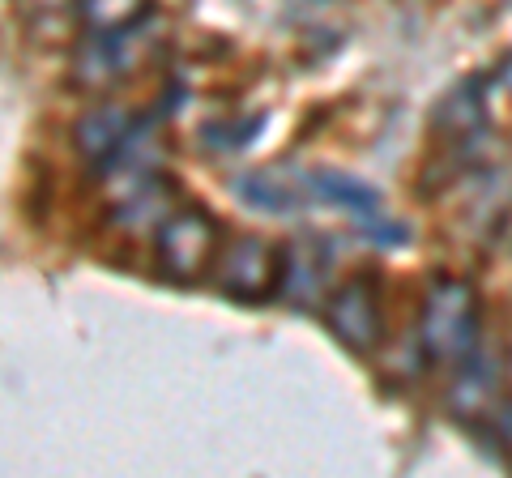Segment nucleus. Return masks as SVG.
Listing matches in <instances>:
<instances>
[{
	"label": "nucleus",
	"instance_id": "obj_1",
	"mask_svg": "<svg viewBox=\"0 0 512 478\" xmlns=\"http://www.w3.org/2000/svg\"><path fill=\"white\" fill-rule=\"evenodd\" d=\"M478 291L466 278H436L423 299L419 346L431 363H461L478 350Z\"/></svg>",
	"mask_w": 512,
	"mask_h": 478
},
{
	"label": "nucleus",
	"instance_id": "obj_2",
	"mask_svg": "<svg viewBox=\"0 0 512 478\" xmlns=\"http://www.w3.org/2000/svg\"><path fill=\"white\" fill-rule=\"evenodd\" d=\"M222 252V227L201 205H180L171 210L154 231V257L158 269L171 282H201L214 269Z\"/></svg>",
	"mask_w": 512,
	"mask_h": 478
},
{
	"label": "nucleus",
	"instance_id": "obj_3",
	"mask_svg": "<svg viewBox=\"0 0 512 478\" xmlns=\"http://www.w3.org/2000/svg\"><path fill=\"white\" fill-rule=\"evenodd\" d=\"M214 286L218 295L235 304H265L282 286V248H274L261 235H235L222 244L214 261Z\"/></svg>",
	"mask_w": 512,
	"mask_h": 478
},
{
	"label": "nucleus",
	"instance_id": "obj_4",
	"mask_svg": "<svg viewBox=\"0 0 512 478\" xmlns=\"http://www.w3.org/2000/svg\"><path fill=\"white\" fill-rule=\"evenodd\" d=\"M303 184H308L312 201L333 205V210H342V214L355 218L372 244H380V248H402L406 244L410 231L402 227V222H393L389 214H384L380 193H376V188H367L363 180H355V175L325 167V171H308V175H303Z\"/></svg>",
	"mask_w": 512,
	"mask_h": 478
},
{
	"label": "nucleus",
	"instance_id": "obj_5",
	"mask_svg": "<svg viewBox=\"0 0 512 478\" xmlns=\"http://www.w3.org/2000/svg\"><path fill=\"white\" fill-rule=\"evenodd\" d=\"M158 39V22L150 18H137L128 22L120 30H103V35H90V47L82 52V60H77V82L86 86H111L120 82V77L137 73L141 65H146L150 47Z\"/></svg>",
	"mask_w": 512,
	"mask_h": 478
},
{
	"label": "nucleus",
	"instance_id": "obj_6",
	"mask_svg": "<svg viewBox=\"0 0 512 478\" xmlns=\"http://www.w3.org/2000/svg\"><path fill=\"white\" fill-rule=\"evenodd\" d=\"M325 325L346 350L355 355H372L384 338V312L372 278H350L325 299Z\"/></svg>",
	"mask_w": 512,
	"mask_h": 478
},
{
	"label": "nucleus",
	"instance_id": "obj_7",
	"mask_svg": "<svg viewBox=\"0 0 512 478\" xmlns=\"http://www.w3.org/2000/svg\"><path fill=\"white\" fill-rule=\"evenodd\" d=\"M325 282H329V248L316 231H299L291 244L282 248V286L278 295L291 299L295 308L325 304Z\"/></svg>",
	"mask_w": 512,
	"mask_h": 478
},
{
	"label": "nucleus",
	"instance_id": "obj_8",
	"mask_svg": "<svg viewBox=\"0 0 512 478\" xmlns=\"http://www.w3.org/2000/svg\"><path fill=\"white\" fill-rule=\"evenodd\" d=\"M235 193L244 197L252 210H265V214H291V210L312 205L303 175H282V171H252L235 184Z\"/></svg>",
	"mask_w": 512,
	"mask_h": 478
},
{
	"label": "nucleus",
	"instance_id": "obj_9",
	"mask_svg": "<svg viewBox=\"0 0 512 478\" xmlns=\"http://www.w3.org/2000/svg\"><path fill=\"white\" fill-rule=\"evenodd\" d=\"M133 133H137V120L128 116L124 107H94L90 116H82V124H77V146H82L90 163H111Z\"/></svg>",
	"mask_w": 512,
	"mask_h": 478
},
{
	"label": "nucleus",
	"instance_id": "obj_10",
	"mask_svg": "<svg viewBox=\"0 0 512 478\" xmlns=\"http://www.w3.org/2000/svg\"><path fill=\"white\" fill-rule=\"evenodd\" d=\"M436 133L453 137V141H470L478 133H487V99H483V82H466L453 94H444V103L436 107Z\"/></svg>",
	"mask_w": 512,
	"mask_h": 478
},
{
	"label": "nucleus",
	"instance_id": "obj_11",
	"mask_svg": "<svg viewBox=\"0 0 512 478\" xmlns=\"http://www.w3.org/2000/svg\"><path fill=\"white\" fill-rule=\"evenodd\" d=\"M495 380H500V368H495V359L487 355H474L457 363V385L453 393H448V406H453V414H461V419H474L478 410L491 406L495 397Z\"/></svg>",
	"mask_w": 512,
	"mask_h": 478
},
{
	"label": "nucleus",
	"instance_id": "obj_12",
	"mask_svg": "<svg viewBox=\"0 0 512 478\" xmlns=\"http://www.w3.org/2000/svg\"><path fill=\"white\" fill-rule=\"evenodd\" d=\"M77 13H82L90 35H103V30H120L128 22L146 18L150 0H77Z\"/></svg>",
	"mask_w": 512,
	"mask_h": 478
},
{
	"label": "nucleus",
	"instance_id": "obj_13",
	"mask_svg": "<svg viewBox=\"0 0 512 478\" xmlns=\"http://www.w3.org/2000/svg\"><path fill=\"white\" fill-rule=\"evenodd\" d=\"M491 432H495V444H500V449L512 457V397L495 406V414H491Z\"/></svg>",
	"mask_w": 512,
	"mask_h": 478
},
{
	"label": "nucleus",
	"instance_id": "obj_14",
	"mask_svg": "<svg viewBox=\"0 0 512 478\" xmlns=\"http://www.w3.org/2000/svg\"><path fill=\"white\" fill-rule=\"evenodd\" d=\"M491 82L495 86H500L504 94H512V52L500 60V65H495V73H491Z\"/></svg>",
	"mask_w": 512,
	"mask_h": 478
},
{
	"label": "nucleus",
	"instance_id": "obj_15",
	"mask_svg": "<svg viewBox=\"0 0 512 478\" xmlns=\"http://www.w3.org/2000/svg\"><path fill=\"white\" fill-rule=\"evenodd\" d=\"M299 5H329V0H299Z\"/></svg>",
	"mask_w": 512,
	"mask_h": 478
}]
</instances>
